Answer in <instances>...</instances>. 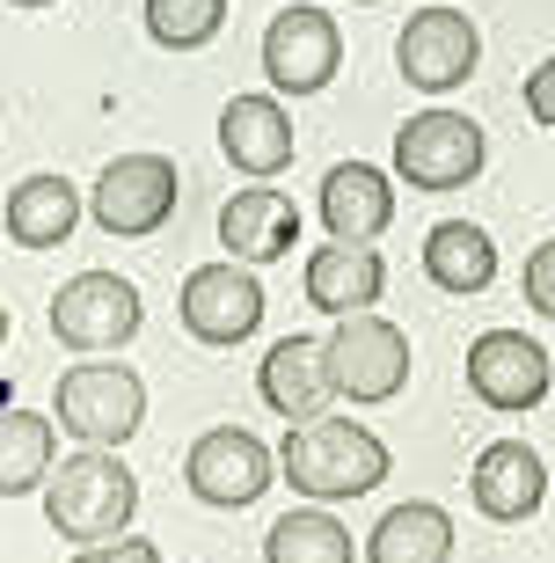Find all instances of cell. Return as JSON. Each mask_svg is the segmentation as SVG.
I'll use <instances>...</instances> for the list:
<instances>
[{
    "label": "cell",
    "mask_w": 555,
    "mask_h": 563,
    "mask_svg": "<svg viewBox=\"0 0 555 563\" xmlns=\"http://www.w3.org/2000/svg\"><path fill=\"white\" fill-rule=\"evenodd\" d=\"M278 468L300 498L314 505H344V498H366L380 490L395 468L388 439L373 424H351V418H314V424H292L286 446H278Z\"/></svg>",
    "instance_id": "6da1fadb"
},
{
    "label": "cell",
    "mask_w": 555,
    "mask_h": 563,
    "mask_svg": "<svg viewBox=\"0 0 555 563\" xmlns=\"http://www.w3.org/2000/svg\"><path fill=\"white\" fill-rule=\"evenodd\" d=\"M132 512H140V476L118 454L81 446L74 461H59L44 476V520H52L59 542H81V549L118 542L124 527H132Z\"/></svg>",
    "instance_id": "7a4b0ae2"
},
{
    "label": "cell",
    "mask_w": 555,
    "mask_h": 563,
    "mask_svg": "<svg viewBox=\"0 0 555 563\" xmlns=\"http://www.w3.org/2000/svg\"><path fill=\"white\" fill-rule=\"evenodd\" d=\"M52 424L96 454H118L146 424V380L132 366H66L59 396H52Z\"/></svg>",
    "instance_id": "3957f363"
},
{
    "label": "cell",
    "mask_w": 555,
    "mask_h": 563,
    "mask_svg": "<svg viewBox=\"0 0 555 563\" xmlns=\"http://www.w3.org/2000/svg\"><path fill=\"white\" fill-rule=\"evenodd\" d=\"M482 162H490V140L460 110H417L395 132V176L410 190H460L482 176Z\"/></svg>",
    "instance_id": "277c9868"
},
{
    "label": "cell",
    "mask_w": 555,
    "mask_h": 563,
    "mask_svg": "<svg viewBox=\"0 0 555 563\" xmlns=\"http://www.w3.org/2000/svg\"><path fill=\"white\" fill-rule=\"evenodd\" d=\"M322 352H330L336 396H351V402H395L410 388V336L395 330L388 314H344L322 336Z\"/></svg>",
    "instance_id": "5b68a950"
},
{
    "label": "cell",
    "mask_w": 555,
    "mask_h": 563,
    "mask_svg": "<svg viewBox=\"0 0 555 563\" xmlns=\"http://www.w3.org/2000/svg\"><path fill=\"white\" fill-rule=\"evenodd\" d=\"M176 198H184V176H176L168 154H118V162L96 176V190H88V212H96L103 234L140 242V234L168 228Z\"/></svg>",
    "instance_id": "8992f818"
},
{
    "label": "cell",
    "mask_w": 555,
    "mask_h": 563,
    "mask_svg": "<svg viewBox=\"0 0 555 563\" xmlns=\"http://www.w3.org/2000/svg\"><path fill=\"white\" fill-rule=\"evenodd\" d=\"M140 286L118 272H81V278H66L59 292H52V336H59L66 352H118V344H132L140 336Z\"/></svg>",
    "instance_id": "52a82bcc"
},
{
    "label": "cell",
    "mask_w": 555,
    "mask_h": 563,
    "mask_svg": "<svg viewBox=\"0 0 555 563\" xmlns=\"http://www.w3.org/2000/svg\"><path fill=\"white\" fill-rule=\"evenodd\" d=\"M270 476H278V454H270L256 432H242V424H212V432H198V446L184 454V483L206 505H220V512L256 505L270 490Z\"/></svg>",
    "instance_id": "ba28073f"
},
{
    "label": "cell",
    "mask_w": 555,
    "mask_h": 563,
    "mask_svg": "<svg viewBox=\"0 0 555 563\" xmlns=\"http://www.w3.org/2000/svg\"><path fill=\"white\" fill-rule=\"evenodd\" d=\"M336 66H344V30H336V15H322V8H286V15H270L264 30V74L278 96H322V88L336 81Z\"/></svg>",
    "instance_id": "9c48e42d"
},
{
    "label": "cell",
    "mask_w": 555,
    "mask_h": 563,
    "mask_svg": "<svg viewBox=\"0 0 555 563\" xmlns=\"http://www.w3.org/2000/svg\"><path fill=\"white\" fill-rule=\"evenodd\" d=\"M475 59H482V30H475V15H460V8H417V15L402 22V37H395L402 81L424 88V96L460 88L475 74Z\"/></svg>",
    "instance_id": "30bf717a"
},
{
    "label": "cell",
    "mask_w": 555,
    "mask_h": 563,
    "mask_svg": "<svg viewBox=\"0 0 555 563\" xmlns=\"http://www.w3.org/2000/svg\"><path fill=\"white\" fill-rule=\"evenodd\" d=\"M176 314H184V330L198 336V344H242V336H256V322H264V286H256V272L248 264H198V272L184 278V292H176Z\"/></svg>",
    "instance_id": "8fae6325"
},
{
    "label": "cell",
    "mask_w": 555,
    "mask_h": 563,
    "mask_svg": "<svg viewBox=\"0 0 555 563\" xmlns=\"http://www.w3.org/2000/svg\"><path fill=\"white\" fill-rule=\"evenodd\" d=\"M548 380H555V358L541 352L526 330H482L468 344V388L475 402H490V410H534L541 396H548Z\"/></svg>",
    "instance_id": "7c38bea8"
},
{
    "label": "cell",
    "mask_w": 555,
    "mask_h": 563,
    "mask_svg": "<svg viewBox=\"0 0 555 563\" xmlns=\"http://www.w3.org/2000/svg\"><path fill=\"white\" fill-rule=\"evenodd\" d=\"M468 498L482 520L519 527V520H534L541 498H548V468H541V454L526 439H490L468 468Z\"/></svg>",
    "instance_id": "4fadbf2b"
},
{
    "label": "cell",
    "mask_w": 555,
    "mask_h": 563,
    "mask_svg": "<svg viewBox=\"0 0 555 563\" xmlns=\"http://www.w3.org/2000/svg\"><path fill=\"white\" fill-rule=\"evenodd\" d=\"M256 388H264V402L286 424L330 418L336 380H330V352H322V336H278V344L264 352V366H256Z\"/></svg>",
    "instance_id": "5bb4252c"
},
{
    "label": "cell",
    "mask_w": 555,
    "mask_h": 563,
    "mask_svg": "<svg viewBox=\"0 0 555 563\" xmlns=\"http://www.w3.org/2000/svg\"><path fill=\"white\" fill-rule=\"evenodd\" d=\"M388 220H395L388 168L336 162L330 176H322V228H330V242H344V250H373V242L388 234Z\"/></svg>",
    "instance_id": "9a60e30c"
},
{
    "label": "cell",
    "mask_w": 555,
    "mask_h": 563,
    "mask_svg": "<svg viewBox=\"0 0 555 563\" xmlns=\"http://www.w3.org/2000/svg\"><path fill=\"white\" fill-rule=\"evenodd\" d=\"M220 250H234V264H278L300 250V212L286 190H234L220 206Z\"/></svg>",
    "instance_id": "2e32d148"
},
{
    "label": "cell",
    "mask_w": 555,
    "mask_h": 563,
    "mask_svg": "<svg viewBox=\"0 0 555 563\" xmlns=\"http://www.w3.org/2000/svg\"><path fill=\"white\" fill-rule=\"evenodd\" d=\"M308 308H322L330 322H344V314H373L380 308V292H388V264H380V250H344V242H330V250L308 256Z\"/></svg>",
    "instance_id": "e0dca14e"
},
{
    "label": "cell",
    "mask_w": 555,
    "mask_h": 563,
    "mask_svg": "<svg viewBox=\"0 0 555 563\" xmlns=\"http://www.w3.org/2000/svg\"><path fill=\"white\" fill-rule=\"evenodd\" d=\"M220 146L226 162L242 168V176H278V168L292 162V118L278 96H234V103L220 110Z\"/></svg>",
    "instance_id": "ac0fdd59"
},
{
    "label": "cell",
    "mask_w": 555,
    "mask_h": 563,
    "mask_svg": "<svg viewBox=\"0 0 555 563\" xmlns=\"http://www.w3.org/2000/svg\"><path fill=\"white\" fill-rule=\"evenodd\" d=\"M0 228H8V242L15 250H59L66 234L81 228V190L66 184V176H22L15 190H8V212H0Z\"/></svg>",
    "instance_id": "d6986e66"
},
{
    "label": "cell",
    "mask_w": 555,
    "mask_h": 563,
    "mask_svg": "<svg viewBox=\"0 0 555 563\" xmlns=\"http://www.w3.org/2000/svg\"><path fill=\"white\" fill-rule=\"evenodd\" d=\"M366 563H453V512L446 505H388L366 534Z\"/></svg>",
    "instance_id": "ffe728a7"
},
{
    "label": "cell",
    "mask_w": 555,
    "mask_h": 563,
    "mask_svg": "<svg viewBox=\"0 0 555 563\" xmlns=\"http://www.w3.org/2000/svg\"><path fill=\"white\" fill-rule=\"evenodd\" d=\"M424 278H432L439 292H482L497 278V242L475 220H439L432 234H424Z\"/></svg>",
    "instance_id": "44dd1931"
},
{
    "label": "cell",
    "mask_w": 555,
    "mask_h": 563,
    "mask_svg": "<svg viewBox=\"0 0 555 563\" xmlns=\"http://www.w3.org/2000/svg\"><path fill=\"white\" fill-rule=\"evenodd\" d=\"M52 454H59V424L8 402V410H0V498H30V490H44Z\"/></svg>",
    "instance_id": "7402d4cb"
},
{
    "label": "cell",
    "mask_w": 555,
    "mask_h": 563,
    "mask_svg": "<svg viewBox=\"0 0 555 563\" xmlns=\"http://www.w3.org/2000/svg\"><path fill=\"white\" fill-rule=\"evenodd\" d=\"M264 563H351V527L336 520L330 505L286 512V520H270V534H264Z\"/></svg>",
    "instance_id": "603a6c76"
},
{
    "label": "cell",
    "mask_w": 555,
    "mask_h": 563,
    "mask_svg": "<svg viewBox=\"0 0 555 563\" xmlns=\"http://www.w3.org/2000/svg\"><path fill=\"white\" fill-rule=\"evenodd\" d=\"M226 30V0H146V37L162 52H206Z\"/></svg>",
    "instance_id": "cb8c5ba5"
},
{
    "label": "cell",
    "mask_w": 555,
    "mask_h": 563,
    "mask_svg": "<svg viewBox=\"0 0 555 563\" xmlns=\"http://www.w3.org/2000/svg\"><path fill=\"white\" fill-rule=\"evenodd\" d=\"M526 308L555 322V242H541V250L526 256Z\"/></svg>",
    "instance_id": "d4e9b609"
},
{
    "label": "cell",
    "mask_w": 555,
    "mask_h": 563,
    "mask_svg": "<svg viewBox=\"0 0 555 563\" xmlns=\"http://www.w3.org/2000/svg\"><path fill=\"white\" fill-rule=\"evenodd\" d=\"M74 563H162V549H154V542H140V534H118V542L74 549Z\"/></svg>",
    "instance_id": "484cf974"
},
{
    "label": "cell",
    "mask_w": 555,
    "mask_h": 563,
    "mask_svg": "<svg viewBox=\"0 0 555 563\" xmlns=\"http://www.w3.org/2000/svg\"><path fill=\"white\" fill-rule=\"evenodd\" d=\"M526 118L555 132V59H541L534 74H526Z\"/></svg>",
    "instance_id": "4316f807"
},
{
    "label": "cell",
    "mask_w": 555,
    "mask_h": 563,
    "mask_svg": "<svg viewBox=\"0 0 555 563\" xmlns=\"http://www.w3.org/2000/svg\"><path fill=\"white\" fill-rule=\"evenodd\" d=\"M8 8H52V0H8Z\"/></svg>",
    "instance_id": "83f0119b"
},
{
    "label": "cell",
    "mask_w": 555,
    "mask_h": 563,
    "mask_svg": "<svg viewBox=\"0 0 555 563\" xmlns=\"http://www.w3.org/2000/svg\"><path fill=\"white\" fill-rule=\"evenodd\" d=\"M0 344H8V308H0Z\"/></svg>",
    "instance_id": "f1b7e54d"
},
{
    "label": "cell",
    "mask_w": 555,
    "mask_h": 563,
    "mask_svg": "<svg viewBox=\"0 0 555 563\" xmlns=\"http://www.w3.org/2000/svg\"><path fill=\"white\" fill-rule=\"evenodd\" d=\"M358 8H373V0H358Z\"/></svg>",
    "instance_id": "f546056e"
}]
</instances>
